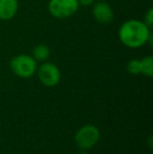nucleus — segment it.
<instances>
[{
	"mask_svg": "<svg viewBox=\"0 0 153 154\" xmlns=\"http://www.w3.org/2000/svg\"><path fill=\"white\" fill-rule=\"evenodd\" d=\"M150 27L144 21L130 19L121 25L118 29L120 41L129 48H139L151 41Z\"/></svg>",
	"mask_w": 153,
	"mask_h": 154,
	"instance_id": "obj_1",
	"label": "nucleus"
},
{
	"mask_svg": "<svg viewBox=\"0 0 153 154\" xmlns=\"http://www.w3.org/2000/svg\"><path fill=\"white\" fill-rule=\"evenodd\" d=\"M10 67L12 71L19 78L29 79L37 72V61L32 56L21 54L11 60Z\"/></svg>",
	"mask_w": 153,
	"mask_h": 154,
	"instance_id": "obj_2",
	"label": "nucleus"
},
{
	"mask_svg": "<svg viewBox=\"0 0 153 154\" xmlns=\"http://www.w3.org/2000/svg\"><path fill=\"white\" fill-rule=\"evenodd\" d=\"M79 5L78 0H49L48 12L57 19H66L76 14Z\"/></svg>",
	"mask_w": 153,
	"mask_h": 154,
	"instance_id": "obj_3",
	"label": "nucleus"
},
{
	"mask_svg": "<svg viewBox=\"0 0 153 154\" xmlns=\"http://www.w3.org/2000/svg\"><path fill=\"white\" fill-rule=\"evenodd\" d=\"M100 138V130L94 125H85L77 131L75 142L81 150H89Z\"/></svg>",
	"mask_w": 153,
	"mask_h": 154,
	"instance_id": "obj_4",
	"label": "nucleus"
},
{
	"mask_svg": "<svg viewBox=\"0 0 153 154\" xmlns=\"http://www.w3.org/2000/svg\"><path fill=\"white\" fill-rule=\"evenodd\" d=\"M37 73L40 82L47 87H54L61 81V71L59 67L51 62H43L37 68Z\"/></svg>",
	"mask_w": 153,
	"mask_h": 154,
	"instance_id": "obj_5",
	"label": "nucleus"
},
{
	"mask_svg": "<svg viewBox=\"0 0 153 154\" xmlns=\"http://www.w3.org/2000/svg\"><path fill=\"white\" fill-rule=\"evenodd\" d=\"M91 13L93 18L102 24H108L112 22L115 18L112 8L106 1H98L93 3Z\"/></svg>",
	"mask_w": 153,
	"mask_h": 154,
	"instance_id": "obj_6",
	"label": "nucleus"
},
{
	"mask_svg": "<svg viewBox=\"0 0 153 154\" xmlns=\"http://www.w3.org/2000/svg\"><path fill=\"white\" fill-rule=\"evenodd\" d=\"M19 8L18 0H0V20L8 21L16 16Z\"/></svg>",
	"mask_w": 153,
	"mask_h": 154,
	"instance_id": "obj_7",
	"label": "nucleus"
},
{
	"mask_svg": "<svg viewBox=\"0 0 153 154\" xmlns=\"http://www.w3.org/2000/svg\"><path fill=\"white\" fill-rule=\"evenodd\" d=\"M32 57L37 62H45L50 57V49L45 44H38L33 48Z\"/></svg>",
	"mask_w": 153,
	"mask_h": 154,
	"instance_id": "obj_8",
	"label": "nucleus"
},
{
	"mask_svg": "<svg viewBox=\"0 0 153 154\" xmlns=\"http://www.w3.org/2000/svg\"><path fill=\"white\" fill-rule=\"evenodd\" d=\"M141 61V75H144L146 77H152L153 75V58L151 56H148Z\"/></svg>",
	"mask_w": 153,
	"mask_h": 154,
	"instance_id": "obj_9",
	"label": "nucleus"
},
{
	"mask_svg": "<svg viewBox=\"0 0 153 154\" xmlns=\"http://www.w3.org/2000/svg\"><path fill=\"white\" fill-rule=\"evenodd\" d=\"M127 70L131 75H141V61L137 59H132L127 64Z\"/></svg>",
	"mask_w": 153,
	"mask_h": 154,
	"instance_id": "obj_10",
	"label": "nucleus"
},
{
	"mask_svg": "<svg viewBox=\"0 0 153 154\" xmlns=\"http://www.w3.org/2000/svg\"><path fill=\"white\" fill-rule=\"evenodd\" d=\"M144 22L147 25L148 27L151 29L152 24H153V10L152 8H149L147 11V13L145 14V19H144Z\"/></svg>",
	"mask_w": 153,
	"mask_h": 154,
	"instance_id": "obj_11",
	"label": "nucleus"
},
{
	"mask_svg": "<svg viewBox=\"0 0 153 154\" xmlns=\"http://www.w3.org/2000/svg\"><path fill=\"white\" fill-rule=\"evenodd\" d=\"M79 4L84 6H88V5H91V4L94 3V0H78Z\"/></svg>",
	"mask_w": 153,
	"mask_h": 154,
	"instance_id": "obj_12",
	"label": "nucleus"
},
{
	"mask_svg": "<svg viewBox=\"0 0 153 154\" xmlns=\"http://www.w3.org/2000/svg\"><path fill=\"white\" fill-rule=\"evenodd\" d=\"M79 154H88V153L86 152V150H82V152H80Z\"/></svg>",
	"mask_w": 153,
	"mask_h": 154,
	"instance_id": "obj_13",
	"label": "nucleus"
},
{
	"mask_svg": "<svg viewBox=\"0 0 153 154\" xmlns=\"http://www.w3.org/2000/svg\"><path fill=\"white\" fill-rule=\"evenodd\" d=\"M99 1H107V0H99Z\"/></svg>",
	"mask_w": 153,
	"mask_h": 154,
	"instance_id": "obj_14",
	"label": "nucleus"
}]
</instances>
